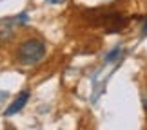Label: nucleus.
Wrapping results in <instances>:
<instances>
[{"instance_id":"nucleus-3","label":"nucleus","mask_w":147,"mask_h":130,"mask_svg":"<svg viewBox=\"0 0 147 130\" xmlns=\"http://www.w3.org/2000/svg\"><path fill=\"white\" fill-rule=\"evenodd\" d=\"M118 54H120V49H115V51H111V54L105 58V61H113L115 58H118Z\"/></svg>"},{"instance_id":"nucleus-2","label":"nucleus","mask_w":147,"mask_h":130,"mask_svg":"<svg viewBox=\"0 0 147 130\" xmlns=\"http://www.w3.org/2000/svg\"><path fill=\"white\" fill-rule=\"evenodd\" d=\"M27 99H29V90H24V92H20L18 96H16V99L7 107V110H5V116H15V114H18V112L26 107Z\"/></svg>"},{"instance_id":"nucleus-1","label":"nucleus","mask_w":147,"mask_h":130,"mask_svg":"<svg viewBox=\"0 0 147 130\" xmlns=\"http://www.w3.org/2000/svg\"><path fill=\"white\" fill-rule=\"evenodd\" d=\"M46 56V43L38 38H29V40L22 42L18 51H16V58L22 65H35Z\"/></svg>"},{"instance_id":"nucleus-5","label":"nucleus","mask_w":147,"mask_h":130,"mask_svg":"<svg viewBox=\"0 0 147 130\" xmlns=\"http://www.w3.org/2000/svg\"><path fill=\"white\" fill-rule=\"evenodd\" d=\"M47 2H49V4H64L65 0H47Z\"/></svg>"},{"instance_id":"nucleus-4","label":"nucleus","mask_w":147,"mask_h":130,"mask_svg":"<svg viewBox=\"0 0 147 130\" xmlns=\"http://www.w3.org/2000/svg\"><path fill=\"white\" fill-rule=\"evenodd\" d=\"M142 33H144V36H147V18H145V22H144V29H142Z\"/></svg>"}]
</instances>
